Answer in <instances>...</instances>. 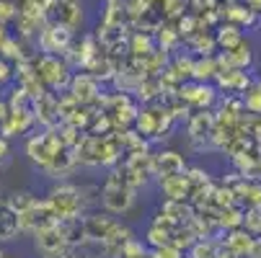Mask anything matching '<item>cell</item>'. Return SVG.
Wrapping results in <instances>:
<instances>
[{"label":"cell","mask_w":261,"mask_h":258,"mask_svg":"<svg viewBox=\"0 0 261 258\" xmlns=\"http://www.w3.org/2000/svg\"><path fill=\"white\" fill-rule=\"evenodd\" d=\"M137 191L127 186L124 181V173H122V165H114L109 170L103 186H101V204L109 214H124L135 207V196Z\"/></svg>","instance_id":"cell-1"},{"label":"cell","mask_w":261,"mask_h":258,"mask_svg":"<svg viewBox=\"0 0 261 258\" xmlns=\"http://www.w3.org/2000/svg\"><path fill=\"white\" fill-rule=\"evenodd\" d=\"M34 70H36V75H39L42 85L52 93H62L67 91L70 85V78H72V70L67 67V62L60 57V54H39V57H34L31 60Z\"/></svg>","instance_id":"cell-2"},{"label":"cell","mask_w":261,"mask_h":258,"mask_svg":"<svg viewBox=\"0 0 261 258\" xmlns=\"http://www.w3.org/2000/svg\"><path fill=\"white\" fill-rule=\"evenodd\" d=\"M60 147H65V145L60 142L57 129L49 127V129H44L42 134H34V137L26 139V155H29V160H31L34 165L44 168V165L52 160V155L60 150Z\"/></svg>","instance_id":"cell-3"},{"label":"cell","mask_w":261,"mask_h":258,"mask_svg":"<svg viewBox=\"0 0 261 258\" xmlns=\"http://www.w3.org/2000/svg\"><path fill=\"white\" fill-rule=\"evenodd\" d=\"M70 44H72V28L57 21H47L36 34V49L44 54H62Z\"/></svg>","instance_id":"cell-4"},{"label":"cell","mask_w":261,"mask_h":258,"mask_svg":"<svg viewBox=\"0 0 261 258\" xmlns=\"http://www.w3.org/2000/svg\"><path fill=\"white\" fill-rule=\"evenodd\" d=\"M31 235H34V248H36V253H39L42 258H60L65 253V248L70 245L65 233H62V227H60V222L39 227V230H34Z\"/></svg>","instance_id":"cell-5"},{"label":"cell","mask_w":261,"mask_h":258,"mask_svg":"<svg viewBox=\"0 0 261 258\" xmlns=\"http://www.w3.org/2000/svg\"><path fill=\"white\" fill-rule=\"evenodd\" d=\"M49 204L57 212V219H70V217H81L83 207H81V196H78V186H67V183H60L49 191Z\"/></svg>","instance_id":"cell-6"},{"label":"cell","mask_w":261,"mask_h":258,"mask_svg":"<svg viewBox=\"0 0 261 258\" xmlns=\"http://www.w3.org/2000/svg\"><path fill=\"white\" fill-rule=\"evenodd\" d=\"M67 93L75 98L78 103L83 106H91L93 111H96V106H98V98H101V83L96 78H91L88 72H72V78H70V85H67Z\"/></svg>","instance_id":"cell-7"},{"label":"cell","mask_w":261,"mask_h":258,"mask_svg":"<svg viewBox=\"0 0 261 258\" xmlns=\"http://www.w3.org/2000/svg\"><path fill=\"white\" fill-rule=\"evenodd\" d=\"M36 124L34 119V108H11L8 117L0 122V137H18V134H26L31 127Z\"/></svg>","instance_id":"cell-8"},{"label":"cell","mask_w":261,"mask_h":258,"mask_svg":"<svg viewBox=\"0 0 261 258\" xmlns=\"http://www.w3.org/2000/svg\"><path fill=\"white\" fill-rule=\"evenodd\" d=\"M34 119L39 122L44 129L60 124V114H57V93L44 91L42 96H36V98H34Z\"/></svg>","instance_id":"cell-9"},{"label":"cell","mask_w":261,"mask_h":258,"mask_svg":"<svg viewBox=\"0 0 261 258\" xmlns=\"http://www.w3.org/2000/svg\"><path fill=\"white\" fill-rule=\"evenodd\" d=\"M114 225H117V219L109 214H98V212L83 214V233H86V240H91V243H103V238L111 233Z\"/></svg>","instance_id":"cell-10"},{"label":"cell","mask_w":261,"mask_h":258,"mask_svg":"<svg viewBox=\"0 0 261 258\" xmlns=\"http://www.w3.org/2000/svg\"><path fill=\"white\" fill-rule=\"evenodd\" d=\"M49 16H52V21L75 31L83 23V6H81V0H57L49 11Z\"/></svg>","instance_id":"cell-11"},{"label":"cell","mask_w":261,"mask_h":258,"mask_svg":"<svg viewBox=\"0 0 261 258\" xmlns=\"http://www.w3.org/2000/svg\"><path fill=\"white\" fill-rule=\"evenodd\" d=\"M78 168V158H75V153H72V147H60V150L52 155V160L42 168L49 178H67V176H72V170Z\"/></svg>","instance_id":"cell-12"},{"label":"cell","mask_w":261,"mask_h":258,"mask_svg":"<svg viewBox=\"0 0 261 258\" xmlns=\"http://www.w3.org/2000/svg\"><path fill=\"white\" fill-rule=\"evenodd\" d=\"M186 119H189V127H186L189 139H194V142H210V134L215 129V114H212V108H197V111L189 114Z\"/></svg>","instance_id":"cell-13"},{"label":"cell","mask_w":261,"mask_h":258,"mask_svg":"<svg viewBox=\"0 0 261 258\" xmlns=\"http://www.w3.org/2000/svg\"><path fill=\"white\" fill-rule=\"evenodd\" d=\"M184 170H186V160L181 153H176V150L153 153V178H163V176H173V173H184Z\"/></svg>","instance_id":"cell-14"},{"label":"cell","mask_w":261,"mask_h":258,"mask_svg":"<svg viewBox=\"0 0 261 258\" xmlns=\"http://www.w3.org/2000/svg\"><path fill=\"white\" fill-rule=\"evenodd\" d=\"M158 186H161V191H163V196L168 202H189L192 186H189V181H186L184 173H173V176L158 178Z\"/></svg>","instance_id":"cell-15"},{"label":"cell","mask_w":261,"mask_h":258,"mask_svg":"<svg viewBox=\"0 0 261 258\" xmlns=\"http://www.w3.org/2000/svg\"><path fill=\"white\" fill-rule=\"evenodd\" d=\"M225 245L236 253V258H248V253H251V248H253V240H256V235L253 233H248L243 225L241 227H233V230H225Z\"/></svg>","instance_id":"cell-16"},{"label":"cell","mask_w":261,"mask_h":258,"mask_svg":"<svg viewBox=\"0 0 261 258\" xmlns=\"http://www.w3.org/2000/svg\"><path fill=\"white\" fill-rule=\"evenodd\" d=\"M21 233L18 227V212L11 207L8 199H0V243L16 240Z\"/></svg>","instance_id":"cell-17"},{"label":"cell","mask_w":261,"mask_h":258,"mask_svg":"<svg viewBox=\"0 0 261 258\" xmlns=\"http://www.w3.org/2000/svg\"><path fill=\"white\" fill-rule=\"evenodd\" d=\"M220 16L225 18L228 23H236V26H241V28H251V26L258 23V16H256L246 3H230V6H225V8H220Z\"/></svg>","instance_id":"cell-18"},{"label":"cell","mask_w":261,"mask_h":258,"mask_svg":"<svg viewBox=\"0 0 261 258\" xmlns=\"http://www.w3.org/2000/svg\"><path fill=\"white\" fill-rule=\"evenodd\" d=\"M215 42H217V49L228 52V49H236L238 44H243L246 36H243V28H241V26L225 21V23L215 31Z\"/></svg>","instance_id":"cell-19"},{"label":"cell","mask_w":261,"mask_h":258,"mask_svg":"<svg viewBox=\"0 0 261 258\" xmlns=\"http://www.w3.org/2000/svg\"><path fill=\"white\" fill-rule=\"evenodd\" d=\"M186 47L192 52H197L199 57H210L217 52V42H215V34H210L207 28H197L192 36H186Z\"/></svg>","instance_id":"cell-20"},{"label":"cell","mask_w":261,"mask_h":258,"mask_svg":"<svg viewBox=\"0 0 261 258\" xmlns=\"http://www.w3.org/2000/svg\"><path fill=\"white\" fill-rule=\"evenodd\" d=\"M150 52H155V36L150 31H135L127 39V54L132 57H147Z\"/></svg>","instance_id":"cell-21"},{"label":"cell","mask_w":261,"mask_h":258,"mask_svg":"<svg viewBox=\"0 0 261 258\" xmlns=\"http://www.w3.org/2000/svg\"><path fill=\"white\" fill-rule=\"evenodd\" d=\"M217 72H220L217 60H215V54H210V57H197V60L192 62V72H189V78H192V80H197V83H212Z\"/></svg>","instance_id":"cell-22"},{"label":"cell","mask_w":261,"mask_h":258,"mask_svg":"<svg viewBox=\"0 0 261 258\" xmlns=\"http://www.w3.org/2000/svg\"><path fill=\"white\" fill-rule=\"evenodd\" d=\"M243 225V204H230L217 209V230H233Z\"/></svg>","instance_id":"cell-23"},{"label":"cell","mask_w":261,"mask_h":258,"mask_svg":"<svg viewBox=\"0 0 261 258\" xmlns=\"http://www.w3.org/2000/svg\"><path fill=\"white\" fill-rule=\"evenodd\" d=\"M215 238H199L189 248V258H215Z\"/></svg>","instance_id":"cell-24"},{"label":"cell","mask_w":261,"mask_h":258,"mask_svg":"<svg viewBox=\"0 0 261 258\" xmlns=\"http://www.w3.org/2000/svg\"><path fill=\"white\" fill-rule=\"evenodd\" d=\"M166 243H171V230H166V227H161V225H150V230H147V235H145V245L161 248V245H166Z\"/></svg>","instance_id":"cell-25"},{"label":"cell","mask_w":261,"mask_h":258,"mask_svg":"<svg viewBox=\"0 0 261 258\" xmlns=\"http://www.w3.org/2000/svg\"><path fill=\"white\" fill-rule=\"evenodd\" d=\"M119 258H147V245L137 238H129L122 248H119Z\"/></svg>","instance_id":"cell-26"},{"label":"cell","mask_w":261,"mask_h":258,"mask_svg":"<svg viewBox=\"0 0 261 258\" xmlns=\"http://www.w3.org/2000/svg\"><path fill=\"white\" fill-rule=\"evenodd\" d=\"M184 176H186V181H189L192 191H194V189L207 186V183H212V181H210V173H207V170H202V168H186V170H184Z\"/></svg>","instance_id":"cell-27"},{"label":"cell","mask_w":261,"mask_h":258,"mask_svg":"<svg viewBox=\"0 0 261 258\" xmlns=\"http://www.w3.org/2000/svg\"><path fill=\"white\" fill-rule=\"evenodd\" d=\"M34 199H36V196H34V194H29V191H16L8 202H11V207H13L16 212H23L26 207H31V204H34Z\"/></svg>","instance_id":"cell-28"},{"label":"cell","mask_w":261,"mask_h":258,"mask_svg":"<svg viewBox=\"0 0 261 258\" xmlns=\"http://www.w3.org/2000/svg\"><path fill=\"white\" fill-rule=\"evenodd\" d=\"M16 11H18L16 3H11V0H0V23L13 21L16 18Z\"/></svg>","instance_id":"cell-29"},{"label":"cell","mask_w":261,"mask_h":258,"mask_svg":"<svg viewBox=\"0 0 261 258\" xmlns=\"http://www.w3.org/2000/svg\"><path fill=\"white\" fill-rule=\"evenodd\" d=\"M13 80V62H8L6 57H0V85H6Z\"/></svg>","instance_id":"cell-30"},{"label":"cell","mask_w":261,"mask_h":258,"mask_svg":"<svg viewBox=\"0 0 261 258\" xmlns=\"http://www.w3.org/2000/svg\"><path fill=\"white\" fill-rule=\"evenodd\" d=\"M8 155H11V145H8L6 137H0V163L8 160Z\"/></svg>","instance_id":"cell-31"},{"label":"cell","mask_w":261,"mask_h":258,"mask_svg":"<svg viewBox=\"0 0 261 258\" xmlns=\"http://www.w3.org/2000/svg\"><path fill=\"white\" fill-rule=\"evenodd\" d=\"M243 3H246V6H248V8L256 13V16H261V0H243Z\"/></svg>","instance_id":"cell-32"},{"label":"cell","mask_w":261,"mask_h":258,"mask_svg":"<svg viewBox=\"0 0 261 258\" xmlns=\"http://www.w3.org/2000/svg\"><path fill=\"white\" fill-rule=\"evenodd\" d=\"M8 111H11V106H8V101H6V98H0V122H3V119L8 117Z\"/></svg>","instance_id":"cell-33"},{"label":"cell","mask_w":261,"mask_h":258,"mask_svg":"<svg viewBox=\"0 0 261 258\" xmlns=\"http://www.w3.org/2000/svg\"><path fill=\"white\" fill-rule=\"evenodd\" d=\"M8 39V34H6V23H0V44H3Z\"/></svg>","instance_id":"cell-34"},{"label":"cell","mask_w":261,"mask_h":258,"mask_svg":"<svg viewBox=\"0 0 261 258\" xmlns=\"http://www.w3.org/2000/svg\"><path fill=\"white\" fill-rule=\"evenodd\" d=\"M0 258H16V255H6V253H3V255H0Z\"/></svg>","instance_id":"cell-35"},{"label":"cell","mask_w":261,"mask_h":258,"mask_svg":"<svg viewBox=\"0 0 261 258\" xmlns=\"http://www.w3.org/2000/svg\"><path fill=\"white\" fill-rule=\"evenodd\" d=\"M91 258H96V255H91Z\"/></svg>","instance_id":"cell-36"},{"label":"cell","mask_w":261,"mask_h":258,"mask_svg":"<svg viewBox=\"0 0 261 258\" xmlns=\"http://www.w3.org/2000/svg\"><path fill=\"white\" fill-rule=\"evenodd\" d=\"M0 255H3V253H0Z\"/></svg>","instance_id":"cell-37"}]
</instances>
